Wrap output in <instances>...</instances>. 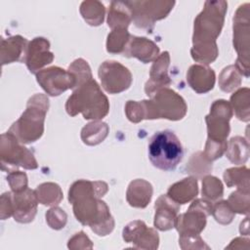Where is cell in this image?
Masks as SVG:
<instances>
[{"label":"cell","mask_w":250,"mask_h":250,"mask_svg":"<svg viewBox=\"0 0 250 250\" xmlns=\"http://www.w3.org/2000/svg\"><path fill=\"white\" fill-rule=\"evenodd\" d=\"M108 189L104 182L78 180L68 191V200L73 206L76 219L89 226L98 235H106L113 229L114 221L107 205L100 199Z\"/></svg>","instance_id":"1"},{"label":"cell","mask_w":250,"mask_h":250,"mask_svg":"<svg viewBox=\"0 0 250 250\" xmlns=\"http://www.w3.org/2000/svg\"><path fill=\"white\" fill-rule=\"evenodd\" d=\"M228 3L226 1H206L202 12L194 20L191 57L201 63H210L218 56L216 38L220 35Z\"/></svg>","instance_id":"2"},{"label":"cell","mask_w":250,"mask_h":250,"mask_svg":"<svg viewBox=\"0 0 250 250\" xmlns=\"http://www.w3.org/2000/svg\"><path fill=\"white\" fill-rule=\"evenodd\" d=\"M187 108L180 95L171 89L162 88L155 92L149 101H128L125 111L130 121L138 123L143 119L180 120L186 115Z\"/></svg>","instance_id":"3"},{"label":"cell","mask_w":250,"mask_h":250,"mask_svg":"<svg viewBox=\"0 0 250 250\" xmlns=\"http://www.w3.org/2000/svg\"><path fill=\"white\" fill-rule=\"evenodd\" d=\"M65 109L70 116L80 112L85 119H101L107 114L109 104L96 80L90 79L75 88L66 101Z\"/></svg>","instance_id":"4"},{"label":"cell","mask_w":250,"mask_h":250,"mask_svg":"<svg viewBox=\"0 0 250 250\" xmlns=\"http://www.w3.org/2000/svg\"><path fill=\"white\" fill-rule=\"evenodd\" d=\"M232 116L230 104L225 100L215 101L211 105L210 113L206 116L208 138L204 155L209 160L222 156L227 149V137L229 133V121Z\"/></svg>","instance_id":"5"},{"label":"cell","mask_w":250,"mask_h":250,"mask_svg":"<svg viewBox=\"0 0 250 250\" xmlns=\"http://www.w3.org/2000/svg\"><path fill=\"white\" fill-rule=\"evenodd\" d=\"M49 107L45 95L36 94L27 102L25 111L9 129L20 143L30 144L37 141L44 132V120Z\"/></svg>","instance_id":"6"},{"label":"cell","mask_w":250,"mask_h":250,"mask_svg":"<svg viewBox=\"0 0 250 250\" xmlns=\"http://www.w3.org/2000/svg\"><path fill=\"white\" fill-rule=\"evenodd\" d=\"M184 155L182 144L170 130L156 132L148 143V158L151 164L163 171H172Z\"/></svg>","instance_id":"7"},{"label":"cell","mask_w":250,"mask_h":250,"mask_svg":"<svg viewBox=\"0 0 250 250\" xmlns=\"http://www.w3.org/2000/svg\"><path fill=\"white\" fill-rule=\"evenodd\" d=\"M233 46L238 53L235 67L240 74L249 76V4L238 7L233 18Z\"/></svg>","instance_id":"8"},{"label":"cell","mask_w":250,"mask_h":250,"mask_svg":"<svg viewBox=\"0 0 250 250\" xmlns=\"http://www.w3.org/2000/svg\"><path fill=\"white\" fill-rule=\"evenodd\" d=\"M212 213V205L208 200L197 199L185 214L177 216L174 227L180 236L198 235L206 225V217Z\"/></svg>","instance_id":"9"},{"label":"cell","mask_w":250,"mask_h":250,"mask_svg":"<svg viewBox=\"0 0 250 250\" xmlns=\"http://www.w3.org/2000/svg\"><path fill=\"white\" fill-rule=\"evenodd\" d=\"M132 20L136 26L149 29L156 21L167 17L174 1H129Z\"/></svg>","instance_id":"10"},{"label":"cell","mask_w":250,"mask_h":250,"mask_svg":"<svg viewBox=\"0 0 250 250\" xmlns=\"http://www.w3.org/2000/svg\"><path fill=\"white\" fill-rule=\"evenodd\" d=\"M1 163L13 167H23L25 169H36L37 162L33 154L19 144L18 139L7 132L1 136Z\"/></svg>","instance_id":"11"},{"label":"cell","mask_w":250,"mask_h":250,"mask_svg":"<svg viewBox=\"0 0 250 250\" xmlns=\"http://www.w3.org/2000/svg\"><path fill=\"white\" fill-rule=\"evenodd\" d=\"M103 88L109 94L127 90L132 83V74L127 67L115 61H105L99 67Z\"/></svg>","instance_id":"12"},{"label":"cell","mask_w":250,"mask_h":250,"mask_svg":"<svg viewBox=\"0 0 250 250\" xmlns=\"http://www.w3.org/2000/svg\"><path fill=\"white\" fill-rule=\"evenodd\" d=\"M37 82L51 96H59L67 89H75L74 75L58 66L45 68L36 73Z\"/></svg>","instance_id":"13"},{"label":"cell","mask_w":250,"mask_h":250,"mask_svg":"<svg viewBox=\"0 0 250 250\" xmlns=\"http://www.w3.org/2000/svg\"><path fill=\"white\" fill-rule=\"evenodd\" d=\"M123 238L126 242H132L137 248L155 249L158 247L159 237L157 232L147 228L143 221L129 223L123 229Z\"/></svg>","instance_id":"14"},{"label":"cell","mask_w":250,"mask_h":250,"mask_svg":"<svg viewBox=\"0 0 250 250\" xmlns=\"http://www.w3.org/2000/svg\"><path fill=\"white\" fill-rule=\"evenodd\" d=\"M38 202L35 190L29 188L11 193L12 214L15 220L20 223L31 222L36 214Z\"/></svg>","instance_id":"15"},{"label":"cell","mask_w":250,"mask_h":250,"mask_svg":"<svg viewBox=\"0 0 250 250\" xmlns=\"http://www.w3.org/2000/svg\"><path fill=\"white\" fill-rule=\"evenodd\" d=\"M49 49L50 43L43 37H36L28 43L24 62L30 72L34 73L53 62L54 56Z\"/></svg>","instance_id":"16"},{"label":"cell","mask_w":250,"mask_h":250,"mask_svg":"<svg viewBox=\"0 0 250 250\" xmlns=\"http://www.w3.org/2000/svg\"><path fill=\"white\" fill-rule=\"evenodd\" d=\"M170 62L168 52L162 53L153 62L149 71V80L146 83L145 91L147 96L151 97L155 92L166 88L171 80L167 74V69Z\"/></svg>","instance_id":"17"},{"label":"cell","mask_w":250,"mask_h":250,"mask_svg":"<svg viewBox=\"0 0 250 250\" xmlns=\"http://www.w3.org/2000/svg\"><path fill=\"white\" fill-rule=\"evenodd\" d=\"M179 205L167 194L161 195L155 202L154 226L160 230H168L174 228Z\"/></svg>","instance_id":"18"},{"label":"cell","mask_w":250,"mask_h":250,"mask_svg":"<svg viewBox=\"0 0 250 250\" xmlns=\"http://www.w3.org/2000/svg\"><path fill=\"white\" fill-rule=\"evenodd\" d=\"M159 48L152 41L145 37H130L123 52L126 57H135L144 63H147L156 59Z\"/></svg>","instance_id":"19"},{"label":"cell","mask_w":250,"mask_h":250,"mask_svg":"<svg viewBox=\"0 0 250 250\" xmlns=\"http://www.w3.org/2000/svg\"><path fill=\"white\" fill-rule=\"evenodd\" d=\"M187 80L189 86L198 94L206 93L213 89L215 84V72L212 68L194 64L191 65L187 73Z\"/></svg>","instance_id":"20"},{"label":"cell","mask_w":250,"mask_h":250,"mask_svg":"<svg viewBox=\"0 0 250 250\" xmlns=\"http://www.w3.org/2000/svg\"><path fill=\"white\" fill-rule=\"evenodd\" d=\"M28 42L25 38L17 35L1 40V62L10 63L24 61Z\"/></svg>","instance_id":"21"},{"label":"cell","mask_w":250,"mask_h":250,"mask_svg":"<svg viewBox=\"0 0 250 250\" xmlns=\"http://www.w3.org/2000/svg\"><path fill=\"white\" fill-rule=\"evenodd\" d=\"M151 196L152 187L143 179H137L131 182L126 193L128 203L137 208H145L149 203Z\"/></svg>","instance_id":"22"},{"label":"cell","mask_w":250,"mask_h":250,"mask_svg":"<svg viewBox=\"0 0 250 250\" xmlns=\"http://www.w3.org/2000/svg\"><path fill=\"white\" fill-rule=\"evenodd\" d=\"M198 192L197 181L195 178L189 177L171 186L167 191V195L178 204H185L193 199Z\"/></svg>","instance_id":"23"},{"label":"cell","mask_w":250,"mask_h":250,"mask_svg":"<svg viewBox=\"0 0 250 250\" xmlns=\"http://www.w3.org/2000/svg\"><path fill=\"white\" fill-rule=\"evenodd\" d=\"M132 21L129 1H112L108 10L107 24L114 29H126Z\"/></svg>","instance_id":"24"},{"label":"cell","mask_w":250,"mask_h":250,"mask_svg":"<svg viewBox=\"0 0 250 250\" xmlns=\"http://www.w3.org/2000/svg\"><path fill=\"white\" fill-rule=\"evenodd\" d=\"M248 142L241 137H233L227 145V156L234 164H244L249 156Z\"/></svg>","instance_id":"25"},{"label":"cell","mask_w":250,"mask_h":250,"mask_svg":"<svg viewBox=\"0 0 250 250\" xmlns=\"http://www.w3.org/2000/svg\"><path fill=\"white\" fill-rule=\"evenodd\" d=\"M108 133V126L104 122H92L87 124L81 131V139L84 144L95 146L102 143Z\"/></svg>","instance_id":"26"},{"label":"cell","mask_w":250,"mask_h":250,"mask_svg":"<svg viewBox=\"0 0 250 250\" xmlns=\"http://www.w3.org/2000/svg\"><path fill=\"white\" fill-rule=\"evenodd\" d=\"M83 19L90 25H100L104 18V6L99 1H84L80 6Z\"/></svg>","instance_id":"27"},{"label":"cell","mask_w":250,"mask_h":250,"mask_svg":"<svg viewBox=\"0 0 250 250\" xmlns=\"http://www.w3.org/2000/svg\"><path fill=\"white\" fill-rule=\"evenodd\" d=\"M38 201L43 205H57L62 198L60 187L54 183H45L37 187L35 190Z\"/></svg>","instance_id":"28"},{"label":"cell","mask_w":250,"mask_h":250,"mask_svg":"<svg viewBox=\"0 0 250 250\" xmlns=\"http://www.w3.org/2000/svg\"><path fill=\"white\" fill-rule=\"evenodd\" d=\"M224 180L229 188L236 186L238 189L249 191V170L244 166L226 170Z\"/></svg>","instance_id":"29"},{"label":"cell","mask_w":250,"mask_h":250,"mask_svg":"<svg viewBox=\"0 0 250 250\" xmlns=\"http://www.w3.org/2000/svg\"><path fill=\"white\" fill-rule=\"evenodd\" d=\"M249 89L242 88L230 97V103L234 108L235 115L238 119L249 121Z\"/></svg>","instance_id":"30"},{"label":"cell","mask_w":250,"mask_h":250,"mask_svg":"<svg viewBox=\"0 0 250 250\" xmlns=\"http://www.w3.org/2000/svg\"><path fill=\"white\" fill-rule=\"evenodd\" d=\"M131 35L127 29H114L108 36L106 41V50L109 53L119 54L124 52L126 45L130 39Z\"/></svg>","instance_id":"31"},{"label":"cell","mask_w":250,"mask_h":250,"mask_svg":"<svg viewBox=\"0 0 250 250\" xmlns=\"http://www.w3.org/2000/svg\"><path fill=\"white\" fill-rule=\"evenodd\" d=\"M240 73L235 66L229 65L225 67L220 74V88L225 92H230L240 85Z\"/></svg>","instance_id":"32"},{"label":"cell","mask_w":250,"mask_h":250,"mask_svg":"<svg viewBox=\"0 0 250 250\" xmlns=\"http://www.w3.org/2000/svg\"><path fill=\"white\" fill-rule=\"evenodd\" d=\"M223 185L213 176H207L202 181V195L209 200H216L223 196Z\"/></svg>","instance_id":"33"},{"label":"cell","mask_w":250,"mask_h":250,"mask_svg":"<svg viewBox=\"0 0 250 250\" xmlns=\"http://www.w3.org/2000/svg\"><path fill=\"white\" fill-rule=\"evenodd\" d=\"M68 71L71 72L76 79V87H79L83 83L92 79L91 68L86 61L83 59L75 60L68 67Z\"/></svg>","instance_id":"34"},{"label":"cell","mask_w":250,"mask_h":250,"mask_svg":"<svg viewBox=\"0 0 250 250\" xmlns=\"http://www.w3.org/2000/svg\"><path fill=\"white\" fill-rule=\"evenodd\" d=\"M228 203L233 210V212H237L239 214H248L249 213V191L237 189L232 192L229 197Z\"/></svg>","instance_id":"35"},{"label":"cell","mask_w":250,"mask_h":250,"mask_svg":"<svg viewBox=\"0 0 250 250\" xmlns=\"http://www.w3.org/2000/svg\"><path fill=\"white\" fill-rule=\"evenodd\" d=\"M212 214L215 220L223 225L229 224L234 216V212L227 201L217 202L214 207H212Z\"/></svg>","instance_id":"36"},{"label":"cell","mask_w":250,"mask_h":250,"mask_svg":"<svg viewBox=\"0 0 250 250\" xmlns=\"http://www.w3.org/2000/svg\"><path fill=\"white\" fill-rule=\"evenodd\" d=\"M46 221L52 229H60L66 223V214L60 208H52L46 213Z\"/></svg>","instance_id":"37"},{"label":"cell","mask_w":250,"mask_h":250,"mask_svg":"<svg viewBox=\"0 0 250 250\" xmlns=\"http://www.w3.org/2000/svg\"><path fill=\"white\" fill-rule=\"evenodd\" d=\"M9 185L14 192H20L27 188V177L20 171H13L7 177Z\"/></svg>","instance_id":"38"}]
</instances>
